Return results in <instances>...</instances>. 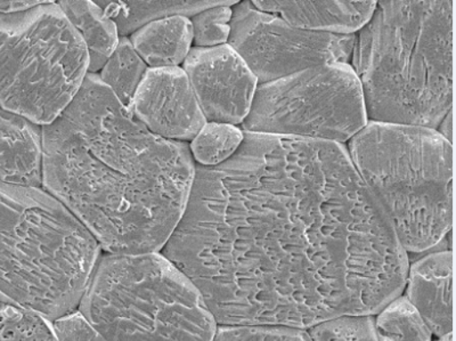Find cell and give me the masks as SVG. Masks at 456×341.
Here are the masks:
<instances>
[{
  "mask_svg": "<svg viewBox=\"0 0 456 341\" xmlns=\"http://www.w3.org/2000/svg\"><path fill=\"white\" fill-rule=\"evenodd\" d=\"M183 70L207 123L242 125L259 84L230 45L192 48Z\"/></svg>",
  "mask_w": 456,
  "mask_h": 341,
  "instance_id": "30bf717a",
  "label": "cell"
},
{
  "mask_svg": "<svg viewBox=\"0 0 456 341\" xmlns=\"http://www.w3.org/2000/svg\"><path fill=\"white\" fill-rule=\"evenodd\" d=\"M438 341H452V335L444 337V338H441Z\"/></svg>",
  "mask_w": 456,
  "mask_h": 341,
  "instance_id": "83f0119b",
  "label": "cell"
},
{
  "mask_svg": "<svg viewBox=\"0 0 456 341\" xmlns=\"http://www.w3.org/2000/svg\"><path fill=\"white\" fill-rule=\"evenodd\" d=\"M452 111L447 115L445 118H444L441 125L438 126V128L436 129L439 134H441L442 136L445 137L447 141L452 143Z\"/></svg>",
  "mask_w": 456,
  "mask_h": 341,
  "instance_id": "4316f807",
  "label": "cell"
},
{
  "mask_svg": "<svg viewBox=\"0 0 456 341\" xmlns=\"http://www.w3.org/2000/svg\"><path fill=\"white\" fill-rule=\"evenodd\" d=\"M130 112L151 133L165 140H193L207 120L181 68L148 69Z\"/></svg>",
  "mask_w": 456,
  "mask_h": 341,
  "instance_id": "8fae6325",
  "label": "cell"
},
{
  "mask_svg": "<svg viewBox=\"0 0 456 341\" xmlns=\"http://www.w3.org/2000/svg\"><path fill=\"white\" fill-rule=\"evenodd\" d=\"M313 341H378L373 315H345L307 329Z\"/></svg>",
  "mask_w": 456,
  "mask_h": 341,
  "instance_id": "7402d4cb",
  "label": "cell"
},
{
  "mask_svg": "<svg viewBox=\"0 0 456 341\" xmlns=\"http://www.w3.org/2000/svg\"><path fill=\"white\" fill-rule=\"evenodd\" d=\"M369 124L352 66L324 64L258 85L244 133L345 145Z\"/></svg>",
  "mask_w": 456,
  "mask_h": 341,
  "instance_id": "ba28073f",
  "label": "cell"
},
{
  "mask_svg": "<svg viewBox=\"0 0 456 341\" xmlns=\"http://www.w3.org/2000/svg\"><path fill=\"white\" fill-rule=\"evenodd\" d=\"M238 2H227L200 12L192 18L193 43L200 48L225 45L230 38L231 20L233 11L231 6Z\"/></svg>",
  "mask_w": 456,
  "mask_h": 341,
  "instance_id": "603a6c76",
  "label": "cell"
},
{
  "mask_svg": "<svg viewBox=\"0 0 456 341\" xmlns=\"http://www.w3.org/2000/svg\"><path fill=\"white\" fill-rule=\"evenodd\" d=\"M0 341H55L52 323L34 313L0 303Z\"/></svg>",
  "mask_w": 456,
  "mask_h": 341,
  "instance_id": "44dd1931",
  "label": "cell"
},
{
  "mask_svg": "<svg viewBox=\"0 0 456 341\" xmlns=\"http://www.w3.org/2000/svg\"><path fill=\"white\" fill-rule=\"evenodd\" d=\"M227 2H99L121 35L141 29L151 22L171 16H194Z\"/></svg>",
  "mask_w": 456,
  "mask_h": 341,
  "instance_id": "e0dca14e",
  "label": "cell"
},
{
  "mask_svg": "<svg viewBox=\"0 0 456 341\" xmlns=\"http://www.w3.org/2000/svg\"><path fill=\"white\" fill-rule=\"evenodd\" d=\"M256 8L281 16L299 29L333 35H354L365 27L377 2H252Z\"/></svg>",
  "mask_w": 456,
  "mask_h": 341,
  "instance_id": "5bb4252c",
  "label": "cell"
},
{
  "mask_svg": "<svg viewBox=\"0 0 456 341\" xmlns=\"http://www.w3.org/2000/svg\"><path fill=\"white\" fill-rule=\"evenodd\" d=\"M214 341H313L307 330L282 326H218Z\"/></svg>",
  "mask_w": 456,
  "mask_h": 341,
  "instance_id": "cb8c5ba5",
  "label": "cell"
},
{
  "mask_svg": "<svg viewBox=\"0 0 456 341\" xmlns=\"http://www.w3.org/2000/svg\"><path fill=\"white\" fill-rule=\"evenodd\" d=\"M88 70L87 48L56 4L0 18V109L50 125L75 100Z\"/></svg>",
  "mask_w": 456,
  "mask_h": 341,
  "instance_id": "52a82bcc",
  "label": "cell"
},
{
  "mask_svg": "<svg viewBox=\"0 0 456 341\" xmlns=\"http://www.w3.org/2000/svg\"><path fill=\"white\" fill-rule=\"evenodd\" d=\"M59 6L87 48L89 71L103 69L119 44L116 23L92 2H61Z\"/></svg>",
  "mask_w": 456,
  "mask_h": 341,
  "instance_id": "2e32d148",
  "label": "cell"
},
{
  "mask_svg": "<svg viewBox=\"0 0 456 341\" xmlns=\"http://www.w3.org/2000/svg\"><path fill=\"white\" fill-rule=\"evenodd\" d=\"M161 254L218 326L378 314L410 267L345 145L251 133L231 159L195 169Z\"/></svg>",
  "mask_w": 456,
  "mask_h": 341,
  "instance_id": "6da1fadb",
  "label": "cell"
},
{
  "mask_svg": "<svg viewBox=\"0 0 456 341\" xmlns=\"http://www.w3.org/2000/svg\"><path fill=\"white\" fill-rule=\"evenodd\" d=\"M130 42L152 69L176 68L191 51L192 23L184 16L158 20L138 29Z\"/></svg>",
  "mask_w": 456,
  "mask_h": 341,
  "instance_id": "9a60e30c",
  "label": "cell"
},
{
  "mask_svg": "<svg viewBox=\"0 0 456 341\" xmlns=\"http://www.w3.org/2000/svg\"><path fill=\"white\" fill-rule=\"evenodd\" d=\"M0 183L18 188L43 185V132L39 126L0 109Z\"/></svg>",
  "mask_w": 456,
  "mask_h": 341,
  "instance_id": "4fadbf2b",
  "label": "cell"
},
{
  "mask_svg": "<svg viewBox=\"0 0 456 341\" xmlns=\"http://www.w3.org/2000/svg\"><path fill=\"white\" fill-rule=\"evenodd\" d=\"M407 299L431 334L444 338L453 331V253L436 251L409 267Z\"/></svg>",
  "mask_w": 456,
  "mask_h": 341,
  "instance_id": "7c38bea8",
  "label": "cell"
},
{
  "mask_svg": "<svg viewBox=\"0 0 456 341\" xmlns=\"http://www.w3.org/2000/svg\"><path fill=\"white\" fill-rule=\"evenodd\" d=\"M102 248L50 193L0 183V303L48 322L78 311Z\"/></svg>",
  "mask_w": 456,
  "mask_h": 341,
  "instance_id": "277c9868",
  "label": "cell"
},
{
  "mask_svg": "<svg viewBox=\"0 0 456 341\" xmlns=\"http://www.w3.org/2000/svg\"><path fill=\"white\" fill-rule=\"evenodd\" d=\"M43 2H0V18L30 10Z\"/></svg>",
  "mask_w": 456,
  "mask_h": 341,
  "instance_id": "484cf974",
  "label": "cell"
},
{
  "mask_svg": "<svg viewBox=\"0 0 456 341\" xmlns=\"http://www.w3.org/2000/svg\"><path fill=\"white\" fill-rule=\"evenodd\" d=\"M453 2H377L353 69L372 123L437 129L453 108Z\"/></svg>",
  "mask_w": 456,
  "mask_h": 341,
  "instance_id": "3957f363",
  "label": "cell"
},
{
  "mask_svg": "<svg viewBox=\"0 0 456 341\" xmlns=\"http://www.w3.org/2000/svg\"><path fill=\"white\" fill-rule=\"evenodd\" d=\"M378 341H431V331L406 296H399L378 313Z\"/></svg>",
  "mask_w": 456,
  "mask_h": 341,
  "instance_id": "d6986e66",
  "label": "cell"
},
{
  "mask_svg": "<svg viewBox=\"0 0 456 341\" xmlns=\"http://www.w3.org/2000/svg\"><path fill=\"white\" fill-rule=\"evenodd\" d=\"M146 71V64L132 42L122 38L102 69L100 79L122 105L129 108Z\"/></svg>",
  "mask_w": 456,
  "mask_h": 341,
  "instance_id": "ac0fdd59",
  "label": "cell"
},
{
  "mask_svg": "<svg viewBox=\"0 0 456 341\" xmlns=\"http://www.w3.org/2000/svg\"><path fill=\"white\" fill-rule=\"evenodd\" d=\"M52 329L55 341H104L79 311L55 320Z\"/></svg>",
  "mask_w": 456,
  "mask_h": 341,
  "instance_id": "d4e9b609",
  "label": "cell"
},
{
  "mask_svg": "<svg viewBox=\"0 0 456 341\" xmlns=\"http://www.w3.org/2000/svg\"><path fill=\"white\" fill-rule=\"evenodd\" d=\"M42 132L45 189L102 250L161 253L192 189L190 146L151 133L93 73Z\"/></svg>",
  "mask_w": 456,
  "mask_h": 341,
  "instance_id": "7a4b0ae2",
  "label": "cell"
},
{
  "mask_svg": "<svg viewBox=\"0 0 456 341\" xmlns=\"http://www.w3.org/2000/svg\"><path fill=\"white\" fill-rule=\"evenodd\" d=\"M243 140L244 133L236 126L206 123L193 138L190 151L202 167H216L231 159Z\"/></svg>",
  "mask_w": 456,
  "mask_h": 341,
  "instance_id": "ffe728a7",
  "label": "cell"
},
{
  "mask_svg": "<svg viewBox=\"0 0 456 341\" xmlns=\"http://www.w3.org/2000/svg\"><path fill=\"white\" fill-rule=\"evenodd\" d=\"M232 11L228 45L259 85L324 64H348L352 59L355 35L299 29L279 15L258 10L252 2L239 4Z\"/></svg>",
  "mask_w": 456,
  "mask_h": 341,
  "instance_id": "9c48e42d",
  "label": "cell"
},
{
  "mask_svg": "<svg viewBox=\"0 0 456 341\" xmlns=\"http://www.w3.org/2000/svg\"><path fill=\"white\" fill-rule=\"evenodd\" d=\"M78 311L104 341H214L218 324L161 253L100 258Z\"/></svg>",
  "mask_w": 456,
  "mask_h": 341,
  "instance_id": "8992f818",
  "label": "cell"
},
{
  "mask_svg": "<svg viewBox=\"0 0 456 341\" xmlns=\"http://www.w3.org/2000/svg\"><path fill=\"white\" fill-rule=\"evenodd\" d=\"M347 152L406 253L433 249L453 226V145L436 129L372 123Z\"/></svg>",
  "mask_w": 456,
  "mask_h": 341,
  "instance_id": "5b68a950",
  "label": "cell"
}]
</instances>
